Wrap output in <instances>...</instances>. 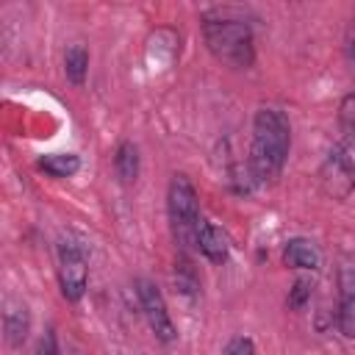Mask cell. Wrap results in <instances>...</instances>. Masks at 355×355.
<instances>
[{
  "label": "cell",
  "mask_w": 355,
  "mask_h": 355,
  "mask_svg": "<svg viewBox=\"0 0 355 355\" xmlns=\"http://www.w3.org/2000/svg\"><path fill=\"white\" fill-rule=\"evenodd\" d=\"M64 72H67V78H69L75 86H83L86 72H89V50H86L83 44H72V47H67V55H64Z\"/></svg>",
  "instance_id": "obj_13"
},
{
  "label": "cell",
  "mask_w": 355,
  "mask_h": 355,
  "mask_svg": "<svg viewBox=\"0 0 355 355\" xmlns=\"http://www.w3.org/2000/svg\"><path fill=\"white\" fill-rule=\"evenodd\" d=\"M336 324L347 338H355V263L338 269V313Z\"/></svg>",
  "instance_id": "obj_7"
},
{
  "label": "cell",
  "mask_w": 355,
  "mask_h": 355,
  "mask_svg": "<svg viewBox=\"0 0 355 355\" xmlns=\"http://www.w3.org/2000/svg\"><path fill=\"white\" fill-rule=\"evenodd\" d=\"M114 172H116V178H119V183H125V186L136 183V178H139V150H136L133 141H122V144L116 147Z\"/></svg>",
  "instance_id": "obj_11"
},
{
  "label": "cell",
  "mask_w": 355,
  "mask_h": 355,
  "mask_svg": "<svg viewBox=\"0 0 355 355\" xmlns=\"http://www.w3.org/2000/svg\"><path fill=\"white\" fill-rule=\"evenodd\" d=\"M175 280H178V288L183 294H197L200 291V280H197V272L191 266V261L186 255H180L175 261Z\"/></svg>",
  "instance_id": "obj_14"
},
{
  "label": "cell",
  "mask_w": 355,
  "mask_h": 355,
  "mask_svg": "<svg viewBox=\"0 0 355 355\" xmlns=\"http://www.w3.org/2000/svg\"><path fill=\"white\" fill-rule=\"evenodd\" d=\"M338 125L344 128L347 136H355V92L341 97V103H338Z\"/></svg>",
  "instance_id": "obj_15"
},
{
  "label": "cell",
  "mask_w": 355,
  "mask_h": 355,
  "mask_svg": "<svg viewBox=\"0 0 355 355\" xmlns=\"http://www.w3.org/2000/svg\"><path fill=\"white\" fill-rule=\"evenodd\" d=\"M122 355H136V352H122Z\"/></svg>",
  "instance_id": "obj_20"
},
{
  "label": "cell",
  "mask_w": 355,
  "mask_h": 355,
  "mask_svg": "<svg viewBox=\"0 0 355 355\" xmlns=\"http://www.w3.org/2000/svg\"><path fill=\"white\" fill-rule=\"evenodd\" d=\"M308 297H311V283L300 277V280L294 283V288L288 291V305H291V308H302V305L308 302Z\"/></svg>",
  "instance_id": "obj_16"
},
{
  "label": "cell",
  "mask_w": 355,
  "mask_h": 355,
  "mask_svg": "<svg viewBox=\"0 0 355 355\" xmlns=\"http://www.w3.org/2000/svg\"><path fill=\"white\" fill-rule=\"evenodd\" d=\"M344 53H347V58H349V61H355V17H352V22H349V28H347Z\"/></svg>",
  "instance_id": "obj_19"
},
{
  "label": "cell",
  "mask_w": 355,
  "mask_h": 355,
  "mask_svg": "<svg viewBox=\"0 0 355 355\" xmlns=\"http://www.w3.org/2000/svg\"><path fill=\"white\" fill-rule=\"evenodd\" d=\"M202 36L211 50V55L227 67L247 69L255 61V39L252 31L244 19H205L202 22Z\"/></svg>",
  "instance_id": "obj_2"
},
{
  "label": "cell",
  "mask_w": 355,
  "mask_h": 355,
  "mask_svg": "<svg viewBox=\"0 0 355 355\" xmlns=\"http://www.w3.org/2000/svg\"><path fill=\"white\" fill-rule=\"evenodd\" d=\"M283 263L291 269H316L319 266V250L308 239H288L283 247Z\"/></svg>",
  "instance_id": "obj_10"
},
{
  "label": "cell",
  "mask_w": 355,
  "mask_h": 355,
  "mask_svg": "<svg viewBox=\"0 0 355 355\" xmlns=\"http://www.w3.org/2000/svg\"><path fill=\"white\" fill-rule=\"evenodd\" d=\"M33 355H58V341H55V333H53V330H47V333L39 338Z\"/></svg>",
  "instance_id": "obj_18"
},
{
  "label": "cell",
  "mask_w": 355,
  "mask_h": 355,
  "mask_svg": "<svg viewBox=\"0 0 355 355\" xmlns=\"http://www.w3.org/2000/svg\"><path fill=\"white\" fill-rule=\"evenodd\" d=\"M291 147V128L283 111L258 108L252 119V144H250V172L261 183L280 178Z\"/></svg>",
  "instance_id": "obj_1"
},
{
  "label": "cell",
  "mask_w": 355,
  "mask_h": 355,
  "mask_svg": "<svg viewBox=\"0 0 355 355\" xmlns=\"http://www.w3.org/2000/svg\"><path fill=\"white\" fill-rule=\"evenodd\" d=\"M136 297H139L141 313H144L150 330L155 333V338L164 341V344H172V341L178 338V333H175L172 316H169V311H166V300H164V294L158 291V286H155L153 280H147V277H139V280H136Z\"/></svg>",
  "instance_id": "obj_5"
},
{
  "label": "cell",
  "mask_w": 355,
  "mask_h": 355,
  "mask_svg": "<svg viewBox=\"0 0 355 355\" xmlns=\"http://www.w3.org/2000/svg\"><path fill=\"white\" fill-rule=\"evenodd\" d=\"M39 169H44L50 178H72L80 169V158L75 153H50L39 158Z\"/></svg>",
  "instance_id": "obj_12"
},
{
  "label": "cell",
  "mask_w": 355,
  "mask_h": 355,
  "mask_svg": "<svg viewBox=\"0 0 355 355\" xmlns=\"http://www.w3.org/2000/svg\"><path fill=\"white\" fill-rule=\"evenodd\" d=\"M319 180L327 197L347 200L355 191V136H344L324 158Z\"/></svg>",
  "instance_id": "obj_4"
},
{
  "label": "cell",
  "mask_w": 355,
  "mask_h": 355,
  "mask_svg": "<svg viewBox=\"0 0 355 355\" xmlns=\"http://www.w3.org/2000/svg\"><path fill=\"white\" fill-rule=\"evenodd\" d=\"M197 247H200V252L208 258V261H214V263H225L227 261V255H230V239H227V233L219 227V225H214V222H200V227H197Z\"/></svg>",
  "instance_id": "obj_8"
},
{
  "label": "cell",
  "mask_w": 355,
  "mask_h": 355,
  "mask_svg": "<svg viewBox=\"0 0 355 355\" xmlns=\"http://www.w3.org/2000/svg\"><path fill=\"white\" fill-rule=\"evenodd\" d=\"M225 355H255V347H252V341L247 336H236V338L227 341Z\"/></svg>",
  "instance_id": "obj_17"
},
{
  "label": "cell",
  "mask_w": 355,
  "mask_h": 355,
  "mask_svg": "<svg viewBox=\"0 0 355 355\" xmlns=\"http://www.w3.org/2000/svg\"><path fill=\"white\" fill-rule=\"evenodd\" d=\"M3 330H6V341L11 347H19L28 333H31V311L25 302H8L6 313H3Z\"/></svg>",
  "instance_id": "obj_9"
},
{
  "label": "cell",
  "mask_w": 355,
  "mask_h": 355,
  "mask_svg": "<svg viewBox=\"0 0 355 355\" xmlns=\"http://www.w3.org/2000/svg\"><path fill=\"white\" fill-rule=\"evenodd\" d=\"M58 283H61V294L69 302H78L83 297L86 283H89V269H86V258L78 244L64 241L58 247Z\"/></svg>",
  "instance_id": "obj_6"
},
{
  "label": "cell",
  "mask_w": 355,
  "mask_h": 355,
  "mask_svg": "<svg viewBox=\"0 0 355 355\" xmlns=\"http://www.w3.org/2000/svg\"><path fill=\"white\" fill-rule=\"evenodd\" d=\"M166 211H169V222H172L178 244H183V247L197 244V227H200L202 219H200L197 191H194V186H191V180L186 175H175L169 180Z\"/></svg>",
  "instance_id": "obj_3"
}]
</instances>
